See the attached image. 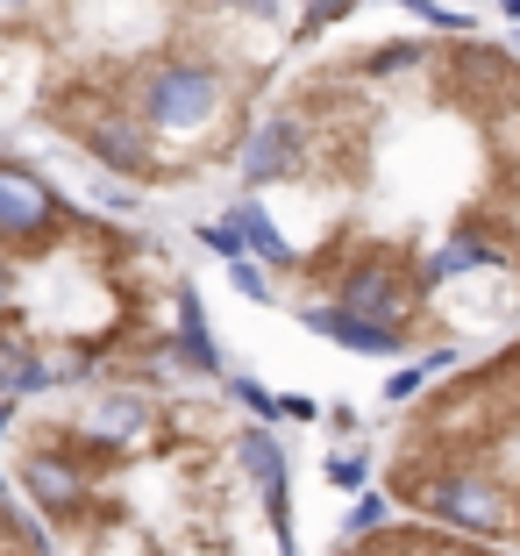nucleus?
<instances>
[{"instance_id": "obj_6", "label": "nucleus", "mask_w": 520, "mask_h": 556, "mask_svg": "<svg viewBox=\"0 0 520 556\" xmlns=\"http://www.w3.org/2000/svg\"><path fill=\"white\" fill-rule=\"evenodd\" d=\"M328 556H520V549H499L485 535H464V528H442V521H421V514L385 507V521L350 528Z\"/></svg>"}, {"instance_id": "obj_3", "label": "nucleus", "mask_w": 520, "mask_h": 556, "mask_svg": "<svg viewBox=\"0 0 520 556\" xmlns=\"http://www.w3.org/2000/svg\"><path fill=\"white\" fill-rule=\"evenodd\" d=\"M8 485L50 556H293L286 435L214 371L100 378L8 414Z\"/></svg>"}, {"instance_id": "obj_7", "label": "nucleus", "mask_w": 520, "mask_h": 556, "mask_svg": "<svg viewBox=\"0 0 520 556\" xmlns=\"http://www.w3.org/2000/svg\"><path fill=\"white\" fill-rule=\"evenodd\" d=\"M421 8H478V0H421Z\"/></svg>"}, {"instance_id": "obj_1", "label": "nucleus", "mask_w": 520, "mask_h": 556, "mask_svg": "<svg viewBox=\"0 0 520 556\" xmlns=\"http://www.w3.org/2000/svg\"><path fill=\"white\" fill-rule=\"evenodd\" d=\"M214 193L207 243L307 343L464 357L520 321V43L421 0H328Z\"/></svg>"}, {"instance_id": "obj_5", "label": "nucleus", "mask_w": 520, "mask_h": 556, "mask_svg": "<svg viewBox=\"0 0 520 556\" xmlns=\"http://www.w3.org/2000/svg\"><path fill=\"white\" fill-rule=\"evenodd\" d=\"M371 485L392 514L520 549V321L392 414Z\"/></svg>"}, {"instance_id": "obj_4", "label": "nucleus", "mask_w": 520, "mask_h": 556, "mask_svg": "<svg viewBox=\"0 0 520 556\" xmlns=\"http://www.w3.org/2000/svg\"><path fill=\"white\" fill-rule=\"evenodd\" d=\"M207 364L193 264L150 222L0 150V400Z\"/></svg>"}, {"instance_id": "obj_2", "label": "nucleus", "mask_w": 520, "mask_h": 556, "mask_svg": "<svg viewBox=\"0 0 520 556\" xmlns=\"http://www.w3.org/2000/svg\"><path fill=\"white\" fill-rule=\"evenodd\" d=\"M300 29L307 0H0V108L114 193L193 200Z\"/></svg>"}]
</instances>
